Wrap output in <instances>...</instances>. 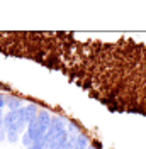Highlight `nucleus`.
I'll return each instance as SVG.
<instances>
[{"mask_svg": "<svg viewBox=\"0 0 146 149\" xmlns=\"http://www.w3.org/2000/svg\"><path fill=\"white\" fill-rule=\"evenodd\" d=\"M4 129L5 130H14L19 136L24 134V130L27 129V122L24 119L20 109L19 110H7L4 112Z\"/></svg>", "mask_w": 146, "mask_h": 149, "instance_id": "1", "label": "nucleus"}, {"mask_svg": "<svg viewBox=\"0 0 146 149\" xmlns=\"http://www.w3.org/2000/svg\"><path fill=\"white\" fill-rule=\"evenodd\" d=\"M39 105L34 102H29L26 103V105H22L20 107V112H22V115H24V119H26V122H31V120H34L36 119V115H37V112H39Z\"/></svg>", "mask_w": 146, "mask_h": 149, "instance_id": "2", "label": "nucleus"}, {"mask_svg": "<svg viewBox=\"0 0 146 149\" xmlns=\"http://www.w3.org/2000/svg\"><path fill=\"white\" fill-rule=\"evenodd\" d=\"M4 98H5V107H7V110H19V109L24 105L22 98L17 97V95H12V93H7Z\"/></svg>", "mask_w": 146, "mask_h": 149, "instance_id": "3", "label": "nucleus"}, {"mask_svg": "<svg viewBox=\"0 0 146 149\" xmlns=\"http://www.w3.org/2000/svg\"><path fill=\"white\" fill-rule=\"evenodd\" d=\"M20 142H22V146H24V148L32 146V144L36 142V132H34L32 129H26V130H24V134L20 136Z\"/></svg>", "mask_w": 146, "mask_h": 149, "instance_id": "4", "label": "nucleus"}, {"mask_svg": "<svg viewBox=\"0 0 146 149\" xmlns=\"http://www.w3.org/2000/svg\"><path fill=\"white\" fill-rule=\"evenodd\" d=\"M66 130H68V134H82L80 125H78L75 120H68V124H66Z\"/></svg>", "mask_w": 146, "mask_h": 149, "instance_id": "5", "label": "nucleus"}, {"mask_svg": "<svg viewBox=\"0 0 146 149\" xmlns=\"http://www.w3.org/2000/svg\"><path fill=\"white\" fill-rule=\"evenodd\" d=\"M5 141H7V142H10V144H17L19 141H20V136H19L17 132H14V130H7Z\"/></svg>", "mask_w": 146, "mask_h": 149, "instance_id": "6", "label": "nucleus"}, {"mask_svg": "<svg viewBox=\"0 0 146 149\" xmlns=\"http://www.w3.org/2000/svg\"><path fill=\"white\" fill-rule=\"evenodd\" d=\"M46 144L43 142V141H37V142H34L32 146H29V148H24V149H43Z\"/></svg>", "mask_w": 146, "mask_h": 149, "instance_id": "7", "label": "nucleus"}, {"mask_svg": "<svg viewBox=\"0 0 146 149\" xmlns=\"http://www.w3.org/2000/svg\"><path fill=\"white\" fill-rule=\"evenodd\" d=\"M5 95L4 93H0V112H4V109H5V98H4Z\"/></svg>", "mask_w": 146, "mask_h": 149, "instance_id": "8", "label": "nucleus"}, {"mask_svg": "<svg viewBox=\"0 0 146 149\" xmlns=\"http://www.w3.org/2000/svg\"><path fill=\"white\" fill-rule=\"evenodd\" d=\"M5 136H7V130L2 127V129H0V142H4V141H5Z\"/></svg>", "mask_w": 146, "mask_h": 149, "instance_id": "9", "label": "nucleus"}, {"mask_svg": "<svg viewBox=\"0 0 146 149\" xmlns=\"http://www.w3.org/2000/svg\"><path fill=\"white\" fill-rule=\"evenodd\" d=\"M87 149H97V148H95V146H93V144L90 142V144H88V148H87Z\"/></svg>", "mask_w": 146, "mask_h": 149, "instance_id": "10", "label": "nucleus"}]
</instances>
